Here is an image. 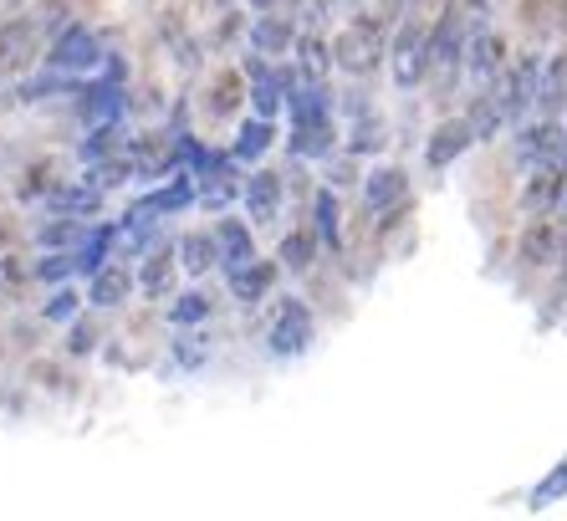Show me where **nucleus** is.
Returning <instances> with one entry per match:
<instances>
[{
    "label": "nucleus",
    "mask_w": 567,
    "mask_h": 521,
    "mask_svg": "<svg viewBox=\"0 0 567 521\" xmlns=\"http://www.w3.org/2000/svg\"><path fill=\"white\" fill-rule=\"evenodd\" d=\"M389 57V27H383V16H353L338 41H332V62L343 67L348 78H369L373 67Z\"/></svg>",
    "instance_id": "nucleus-1"
},
{
    "label": "nucleus",
    "mask_w": 567,
    "mask_h": 521,
    "mask_svg": "<svg viewBox=\"0 0 567 521\" xmlns=\"http://www.w3.org/2000/svg\"><path fill=\"white\" fill-rule=\"evenodd\" d=\"M465 47H471V16L461 6H450L435 21V41H430V78H435V88H450L465 72Z\"/></svg>",
    "instance_id": "nucleus-2"
},
{
    "label": "nucleus",
    "mask_w": 567,
    "mask_h": 521,
    "mask_svg": "<svg viewBox=\"0 0 567 521\" xmlns=\"http://www.w3.org/2000/svg\"><path fill=\"white\" fill-rule=\"evenodd\" d=\"M430 41H435V27L420 21V16H410V21L394 31V41H389V67H394L399 88H420V82L430 78Z\"/></svg>",
    "instance_id": "nucleus-3"
},
{
    "label": "nucleus",
    "mask_w": 567,
    "mask_h": 521,
    "mask_svg": "<svg viewBox=\"0 0 567 521\" xmlns=\"http://www.w3.org/2000/svg\"><path fill=\"white\" fill-rule=\"evenodd\" d=\"M317 338V323L312 313H307L302 297H281L277 307H271V323H266V348L277 353V358H297V353H307Z\"/></svg>",
    "instance_id": "nucleus-4"
},
{
    "label": "nucleus",
    "mask_w": 567,
    "mask_h": 521,
    "mask_svg": "<svg viewBox=\"0 0 567 521\" xmlns=\"http://www.w3.org/2000/svg\"><path fill=\"white\" fill-rule=\"evenodd\" d=\"M516 164H522V170H537V164H563V170H567V129L557 123V118L522 123V129H516Z\"/></svg>",
    "instance_id": "nucleus-5"
},
{
    "label": "nucleus",
    "mask_w": 567,
    "mask_h": 521,
    "mask_svg": "<svg viewBox=\"0 0 567 521\" xmlns=\"http://www.w3.org/2000/svg\"><path fill=\"white\" fill-rule=\"evenodd\" d=\"M506 72V41L496 37L491 27H481V31H471V47H465V72L461 78L471 82L475 92L481 88H491V82Z\"/></svg>",
    "instance_id": "nucleus-6"
},
{
    "label": "nucleus",
    "mask_w": 567,
    "mask_h": 521,
    "mask_svg": "<svg viewBox=\"0 0 567 521\" xmlns=\"http://www.w3.org/2000/svg\"><path fill=\"white\" fill-rule=\"evenodd\" d=\"M563 246H567V235H563V225L553 221V215H532V225L522 231V266H553V260H563Z\"/></svg>",
    "instance_id": "nucleus-7"
},
{
    "label": "nucleus",
    "mask_w": 567,
    "mask_h": 521,
    "mask_svg": "<svg viewBox=\"0 0 567 521\" xmlns=\"http://www.w3.org/2000/svg\"><path fill=\"white\" fill-rule=\"evenodd\" d=\"M471 144H481L471 129V118H445V123L430 133V144H424V164H430V170H450Z\"/></svg>",
    "instance_id": "nucleus-8"
},
{
    "label": "nucleus",
    "mask_w": 567,
    "mask_h": 521,
    "mask_svg": "<svg viewBox=\"0 0 567 521\" xmlns=\"http://www.w3.org/2000/svg\"><path fill=\"white\" fill-rule=\"evenodd\" d=\"M563 184H567L563 164H537V170H527V184H522V210H527V215H557Z\"/></svg>",
    "instance_id": "nucleus-9"
},
{
    "label": "nucleus",
    "mask_w": 567,
    "mask_h": 521,
    "mask_svg": "<svg viewBox=\"0 0 567 521\" xmlns=\"http://www.w3.org/2000/svg\"><path fill=\"white\" fill-rule=\"evenodd\" d=\"M363 200H369L373 215H394V210H404V200H410V174L394 170V164H383V170L369 174Z\"/></svg>",
    "instance_id": "nucleus-10"
},
{
    "label": "nucleus",
    "mask_w": 567,
    "mask_h": 521,
    "mask_svg": "<svg viewBox=\"0 0 567 521\" xmlns=\"http://www.w3.org/2000/svg\"><path fill=\"white\" fill-rule=\"evenodd\" d=\"M271 282H277V266L271 260H246V266H236V272H225V287H230V297L240 302V307H256V302L271 292Z\"/></svg>",
    "instance_id": "nucleus-11"
},
{
    "label": "nucleus",
    "mask_w": 567,
    "mask_h": 521,
    "mask_svg": "<svg viewBox=\"0 0 567 521\" xmlns=\"http://www.w3.org/2000/svg\"><path fill=\"white\" fill-rule=\"evenodd\" d=\"M97 57H103V47H97L93 31H82V27H72L52 47V67H56V72H87V67H97Z\"/></svg>",
    "instance_id": "nucleus-12"
},
{
    "label": "nucleus",
    "mask_w": 567,
    "mask_h": 521,
    "mask_svg": "<svg viewBox=\"0 0 567 521\" xmlns=\"http://www.w3.org/2000/svg\"><path fill=\"white\" fill-rule=\"evenodd\" d=\"M246 210H251L256 225H271L281 210V174L277 170H256L246 180Z\"/></svg>",
    "instance_id": "nucleus-13"
},
{
    "label": "nucleus",
    "mask_w": 567,
    "mask_h": 521,
    "mask_svg": "<svg viewBox=\"0 0 567 521\" xmlns=\"http://www.w3.org/2000/svg\"><path fill=\"white\" fill-rule=\"evenodd\" d=\"M31 52H37V31H31L27 21H6V27H0V78L21 72V67L31 62Z\"/></svg>",
    "instance_id": "nucleus-14"
},
{
    "label": "nucleus",
    "mask_w": 567,
    "mask_h": 521,
    "mask_svg": "<svg viewBox=\"0 0 567 521\" xmlns=\"http://www.w3.org/2000/svg\"><path fill=\"white\" fill-rule=\"evenodd\" d=\"M128 292H133V276L123 272V266H97L93 272V292H87V302H93L97 313H113V307H123L128 302Z\"/></svg>",
    "instance_id": "nucleus-15"
},
{
    "label": "nucleus",
    "mask_w": 567,
    "mask_h": 521,
    "mask_svg": "<svg viewBox=\"0 0 567 521\" xmlns=\"http://www.w3.org/2000/svg\"><path fill=\"white\" fill-rule=\"evenodd\" d=\"M251 78H256V88H251L256 113H261V118H277V108L287 103L291 78H287V72H277V67H266V62H251Z\"/></svg>",
    "instance_id": "nucleus-16"
},
{
    "label": "nucleus",
    "mask_w": 567,
    "mask_h": 521,
    "mask_svg": "<svg viewBox=\"0 0 567 521\" xmlns=\"http://www.w3.org/2000/svg\"><path fill=\"white\" fill-rule=\"evenodd\" d=\"M537 108L542 118H557L567 108V52L542 62V88H537Z\"/></svg>",
    "instance_id": "nucleus-17"
},
{
    "label": "nucleus",
    "mask_w": 567,
    "mask_h": 521,
    "mask_svg": "<svg viewBox=\"0 0 567 521\" xmlns=\"http://www.w3.org/2000/svg\"><path fill=\"white\" fill-rule=\"evenodd\" d=\"M185 272L179 266V256H164V251H154V256L138 266V287H144V297H169L174 292V276Z\"/></svg>",
    "instance_id": "nucleus-18"
},
{
    "label": "nucleus",
    "mask_w": 567,
    "mask_h": 521,
    "mask_svg": "<svg viewBox=\"0 0 567 521\" xmlns=\"http://www.w3.org/2000/svg\"><path fill=\"white\" fill-rule=\"evenodd\" d=\"M215 241H220V260H225V272H236V266L256 260V251H251V231H246L240 221H220V225H215Z\"/></svg>",
    "instance_id": "nucleus-19"
},
{
    "label": "nucleus",
    "mask_w": 567,
    "mask_h": 521,
    "mask_svg": "<svg viewBox=\"0 0 567 521\" xmlns=\"http://www.w3.org/2000/svg\"><path fill=\"white\" fill-rule=\"evenodd\" d=\"M317 246H322L317 225H297V231H291L287 241H281L277 260L287 266V272H307V266H312V256H317Z\"/></svg>",
    "instance_id": "nucleus-20"
},
{
    "label": "nucleus",
    "mask_w": 567,
    "mask_h": 521,
    "mask_svg": "<svg viewBox=\"0 0 567 521\" xmlns=\"http://www.w3.org/2000/svg\"><path fill=\"white\" fill-rule=\"evenodd\" d=\"M215 260H220V241H215V235L189 231L185 241H179V266H185L189 276H205Z\"/></svg>",
    "instance_id": "nucleus-21"
},
{
    "label": "nucleus",
    "mask_w": 567,
    "mask_h": 521,
    "mask_svg": "<svg viewBox=\"0 0 567 521\" xmlns=\"http://www.w3.org/2000/svg\"><path fill=\"white\" fill-rule=\"evenodd\" d=\"M246 98H251V88H246V78L225 67L220 78L210 82V118H230L240 103H246Z\"/></svg>",
    "instance_id": "nucleus-22"
},
{
    "label": "nucleus",
    "mask_w": 567,
    "mask_h": 521,
    "mask_svg": "<svg viewBox=\"0 0 567 521\" xmlns=\"http://www.w3.org/2000/svg\"><path fill=\"white\" fill-rule=\"evenodd\" d=\"M291 154L297 159H328L332 154V123L328 118H317V123H297V133H291Z\"/></svg>",
    "instance_id": "nucleus-23"
},
{
    "label": "nucleus",
    "mask_w": 567,
    "mask_h": 521,
    "mask_svg": "<svg viewBox=\"0 0 567 521\" xmlns=\"http://www.w3.org/2000/svg\"><path fill=\"white\" fill-rule=\"evenodd\" d=\"M251 47L256 57H281L291 47V21H281V16H261L251 27Z\"/></svg>",
    "instance_id": "nucleus-24"
},
{
    "label": "nucleus",
    "mask_w": 567,
    "mask_h": 521,
    "mask_svg": "<svg viewBox=\"0 0 567 521\" xmlns=\"http://www.w3.org/2000/svg\"><path fill=\"white\" fill-rule=\"evenodd\" d=\"M312 215H317V235H322V246H343V215H338V195L332 190H317V200H312Z\"/></svg>",
    "instance_id": "nucleus-25"
},
{
    "label": "nucleus",
    "mask_w": 567,
    "mask_h": 521,
    "mask_svg": "<svg viewBox=\"0 0 567 521\" xmlns=\"http://www.w3.org/2000/svg\"><path fill=\"white\" fill-rule=\"evenodd\" d=\"M328 67H332V47L322 37H302L297 41V72H302V78H328Z\"/></svg>",
    "instance_id": "nucleus-26"
},
{
    "label": "nucleus",
    "mask_w": 567,
    "mask_h": 521,
    "mask_svg": "<svg viewBox=\"0 0 567 521\" xmlns=\"http://www.w3.org/2000/svg\"><path fill=\"white\" fill-rule=\"evenodd\" d=\"M271 139H277V129H271V118L256 113L251 123L240 129V139H236V149H230V154H236V159H261L266 149H271Z\"/></svg>",
    "instance_id": "nucleus-27"
},
{
    "label": "nucleus",
    "mask_w": 567,
    "mask_h": 521,
    "mask_svg": "<svg viewBox=\"0 0 567 521\" xmlns=\"http://www.w3.org/2000/svg\"><path fill=\"white\" fill-rule=\"evenodd\" d=\"M31 266H27V256H21V251H0V292H6V297H21V292H27V282H31Z\"/></svg>",
    "instance_id": "nucleus-28"
},
{
    "label": "nucleus",
    "mask_w": 567,
    "mask_h": 521,
    "mask_svg": "<svg viewBox=\"0 0 567 521\" xmlns=\"http://www.w3.org/2000/svg\"><path fill=\"white\" fill-rule=\"evenodd\" d=\"M563 496H567V460L553 470V476H547V481L537 486V491H532V511H547L553 501H563Z\"/></svg>",
    "instance_id": "nucleus-29"
},
{
    "label": "nucleus",
    "mask_w": 567,
    "mask_h": 521,
    "mask_svg": "<svg viewBox=\"0 0 567 521\" xmlns=\"http://www.w3.org/2000/svg\"><path fill=\"white\" fill-rule=\"evenodd\" d=\"M174 327H189V323H205V317H210V297H205V292H189V297H179L174 302Z\"/></svg>",
    "instance_id": "nucleus-30"
},
{
    "label": "nucleus",
    "mask_w": 567,
    "mask_h": 521,
    "mask_svg": "<svg viewBox=\"0 0 567 521\" xmlns=\"http://www.w3.org/2000/svg\"><path fill=\"white\" fill-rule=\"evenodd\" d=\"M189 200H195V184L179 180V184H169V190H158V195H148V205H154V210H185Z\"/></svg>",
    "instance_id": "nucleus-31"
},
{
    "label": "nucleus",
    "mask_w": 567,
    "mask_h": 521,
    "mask_svg": "<svg viewBox=\"0 0 567 521\" xmlns=\"http://www.w3.org/2000/svg\"><path fill=\"white\" fill-rule=\"evenodd\" d=\"M52 164H31L27 174H21V184H16V195L21 200H37V195H47V190H52Z\"/></svg>",
    "instance_id": "nucleus-32"
},
{
    "label": "nucleus",
    "mask_w": 567,
    "mask_h": 521,
    "mask_svg": "<svg viewBox=\"0 0 567 521\" xmlns=\"http://www.w3.org/2000/svg\"><path fill=\"white\" fill-rule=\"evenodd\" d=\"M128 180V159H107V164H97L93 170V184L97 190H113V184Z\"/></svg>",
    "instance_id": "nucleus-33"
},
{
    "label": "nucleus",
    "mask_w": 567,
    "mask_h": 521,
    "mask_svg": "<svg viewBox=\"0 0 567 521\" xmlns=\"http://www.w3.org/2000/svg\"><path fill=\"white\" fill-rule=\"evenodd\" d=\"M47 317H52V323H72V317H78V292L72 287L56 292V297L47 302Z\"/></svg>",
    "instance_id": "nucleus-34"
},
{
    "label": "nucleus",
    "mask_w": 567,
    "mask_h": 521,
    "mask_svg": "<svg viewBox=\"0 0 567 521\" xmlns=\"http://www.w3.org/2000/svg\"><path fill=\"white\" fill-rule=\"evenodd\" d=\"M93 343H97V327L93 323H78L72 333H66V348H72V353H93Z\"/></svg>",
    "instance_id": "nucleus-35"
},
{
    "label": "nucleus",
    "mask_w": 567,
    "mask_h": 521,
    "mask_svg": "<svg viewBox=\"0 0 567 521\" xmlns=\"http://www.w3.org/2000/svg\"><path fill=\"white\" fill-rule=\"evenodd\" d=\"M66 272H72V256H47L37 266V276H47V282H56V276H66Z\"/></svg>",
    "instance_id": "nucleus-36"
},
{
    "label": "nucleus",
    "mask_w": 567,
    "mask_h": 521,
    "mask_svg": "<svg viewBox=\"0 0 567 521\" xmlns=\"http://www.w3.org/2000/svg\"><path fill=\"white\" fill-rule=\"evenodd\" d=\"M420 0H389V11H414Z\"/></svg>",
    "instance_id": "nucleus-37"
},
{
    "label": "nucleus",
    "mask_w": 567,
    "mask_h": 521,
    "mask_svg": "<svg viewBox=\"0 0 567 521\" xmlns=\"http://www.w3.org/2000/svg\"><path fill=\"white\" fill-rule=\"evenodd\" d=\"M557 215H563V221H567V184H563V200H557Z\"/></svg>",
    "instance_id": "nucleus-38"
},
{
    "label": "nucleus",
    "mask_w": 567,
    "mask_h": 521,
    "mask_svg": "<svg viewBox=\"0 0 567 521\" xmlns=\"http://www.w3.org/2000/svg\"><path fill=\"white\" fill-rule=\"evenodd\" d=\"M251 6H261V11H271V6H277V0H251Z\"/></svg>",
    "instance_id": "nucleus-39"
}]
</instances>
